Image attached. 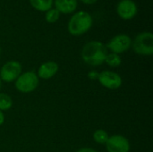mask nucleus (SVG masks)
<instances>
[{
	"label": "nucleus",
	"mask_w": 153,
	"mask_h": 152,
	"mask_svg": "<svg viewBox=\"0 0 153 152\" xmlns=\"http://www.w3.org/2000/svg\"><path fill=\"white\" fill-rule=\"evenodd\" d=\"M53 4L60 14H71L76 11L78 0H53Z\"/></svg>",
	"instance_id": "nucleus-11"
},
{
	"label": "nucleus",
	"mask_w": 153,
	"mask_h": 152,
	"mask_svg": "<svg viewBox=\"0 0 153 152\" xmlns=\"http://www.w3.org/2000/svg\"><path fill=\"white\" fill-rule=\"evenodd\" d=\"M117 15L125 21L134 19L138 13V6L134 0H120L116 8Z\"/></svg>",
	"instance_id": "nucleus-8"
},
{
	"label": "nucleus",
	"mask_w": 153,
	"mask_h": 152,
	"mask_svg": "<svg viewBox=\"0 0 153 152\" xmlns=\"http://www.w3.org/2000/svg\"><path fill=\"white\" fill-rule=\"evenodd\" d=\"M22 65L20 62L11 60L6 62L0 69V79L4 82H13L22 73Z\"/></svg>",
	"instance_id": "nucleus-6"
},
{
	"label": "nucleus",
	"mask_w": 153,
	"mask_h": 152,
	"mask_svg": "<svg viewBox=\"0 0 153 152\" xmlns=\"http://www.w3.org/2000/svg\"><path fill=\"white\" fill-rule=\"evenodd\" d=\"M98 75H99V73H97V72L92 71V72L89 73L88 77H89L90 79H91V80H96V79H98Z\"/></svg>",
	"instance_id": "nucleus-17"
},
{
	"label": "nucleus",
	"mask_w": 153,
	"mask_h": 152,
	"mask_svg": "<svg viewBox=\"0 0 153 152\" xmlns=\"http://www.w3.org/2000/svg\"><path fill=\"white\" fill-rule=\"evenodd\" d=\"M39 83V77L34 72H25L21 73V75L15 81V89L22 93H30L34 91Z\"/></svg>",
	"instance_id": "nucleus-4"
},
{
	"label": "nucleus",
	"mask_w": 153,
	"mask_h": 152,
	"mask_svg": "<svg viewBox=\"0 0 153 152\" xmlns=\"http://www.w3.org/2000/svg\"><path fill=\"white\" fill-rule=\"evenodd\" d=\"M1 85H2V81H1V79H0V88H1Z\"/></svg>",
	"instance_id": "nucleus-21"
},
{
	"label": "nucleus",
	"mask_w": 153,
	"mask_h": 152,
	"mask_svg": "<svg viewBox=\"0 0 153 152\" xmlns=\"http://www.w3.org/2000/svg\"><path fill=\"white\" fill-rule=\"evenodd\" d=\"M108 50L104 43L99 40L87 42L81 52V56L85 64L91 66L101 65L106 59Z\"/></svg>",
	"instance_id": "nucleus-1"
},
{
	"label": "nucleus",
	"mask_w": 153,
	"mask_h": 152,
	"mask_svg": "<svg viewBox=\"0 0 153 152\" xmlns=\"http://www.w3.org/2000/svg\"><path fill=\"white\" fill-rule=\"evenodd\" d=\"M32 8L39 12H47L53 7V0H29Z\"/></svg>",
	"instance_id": "nucleus-12"
},
{
	"label": "nucleus",
	"mask_w": 153,
	"mask_h": 152,
	"mask_svg": "<svg viewBox=\"0 0 153 152\" xmlns=\"http://www.w3.org/2000/svg\"><path fill=\"white\" fill-rule=\"evenodd\" d=\"M99 82L106 89L114 90L119 89L123 84L122 77L113 71H102L98 75Z\"/></svg>",
	"instance_id": "nucleus-7"
},
{
	"label": "nucleus",
	"mask_w": 153,
	"mask_h": 152,
	"mask_svg": "<svg viewBox=\"0 0 153 152\" xmlns=\"http://www.w3.org/2000/svg\"><path fill=\"white\" fill-rule=\"evenodd\" d=\"M79 1H81V2H82V4H84L91 5V4H93L97 3L99 0H79Z\"/></svg>",
	"instance_id": "nucleus-19"
},
{
	"label": "nucleus",
	"mask_w": 153,
	"mask_h": 152,
	"mask_svg": "<svg viewBox=\"0 0 153 152\" xmlns=\"http://www.w3.org/2000/svg\"><path fill=\"white\" fill-rule=\"evenodd\" d=\"M105 145L108 152H129L131 149L128 139L121 134L109 136Z\"/></svg>",
	"instance_id": "nucleus-9"
},
{
	"label": "nucleus",
	"mask_w": 153,
	"mask_h": 152,
	"mask_svg": "<svg viewBox=\"0 0 153 152\" xmlns=\"http://www.w3.org/2000/svg\"><path fill=\"white\" fill-rule=\"evenodd\" d=\"M4 123V113L0 110V126Z\"/></svg>",
	"instance_id": "nucleus-20"
},
{
	"label": "nucleus",
	"mask_w": 153,
	"mask_h": 152,
	"mask_svg": "<svg viewBox=\"0 0 153 152\" xmlns=\"http://www.w3.org/2000/svg\"><path fill=\"white\" fill-rule=\"evenodd\" d=\"M92 138H93V140H94V142L96 143L103 145V144L107 143V142H108V140L109 138V135H108V133L105 130L98 129V130H96L93 133Z\"/></svg>",
	"instance_id": "nucleus-14"
},
{
	"label": "nucleus",
	"mask_w": 153,
	"mask_h": 152,
	"mask_svg": "<svg viewBox=\"0 0 153 152\" xmlns=\"http://www.w3.org/2000/svg\"><path fill=\"white\" fill-rule=\"evenodd\" d=\"M76 152H98L96 150L91 149V148H82L80 150H78Z\"/></svg>",
	"instance_id": "nucleus-18"
},
{
	"label": "nucleus",
	"mask_w": 153,
	"mask_h": 152,
	"mask_svg": "<svg viewBox=\"0 0 153 152\" xmlns=\"http://www.w3.org/2000/svg\"><path fill=\"white\" fill-rule=\"evenodd\" d=\"M108 66L116 68V67H119L122 64V58L119 55L115 54V53H108L106 56L105 62Z\"/></svg>",
	"instance_id": "nucleus-13"
},
{
	"label": "nucleus",
	"mask_w": 153,
	"mask_h": 152,
	"mask_svg": "<svg viewBox=\"0 0 153 152\" xmlns=\"http://www.w3.org/2000/svg\"><path fill=\"white\" fill-rule=\"evenodd\" d=\"M60 15V13L55 7H52L45 13V20L48 23H55L59 20Z\"/></svg>",
	"instance_id": "nucleus-16"
},
{
	"label": "nucleus",
	"mask_w": 153,
	"mask_h": 152,
	"mask_svg": "<svg viewBox=\"0 0 153 152\" xmlns=\"http://www.w3.org/2000/svg\"><path fill=\"white\" fill-rule=\"evenodd\" d=\"M13 107V99L6 93H0V110L2 112L9 110Z\"/></svg>",
	"instance_id": "nucleus-15"
},
{
	"label": "nucleus",
	"mask_w": 153,
	"mask_h": 152,
	"mask_svg": "<svg viewBox=\"0 0 153 152\" xmlns=\"http://www.w3.org/2000/svg\"><path fill=\"white\" fill-rule=\"evenodd\" d=\"M108 50L111 53L120 55L128 51L132 47V39L129 35L121 33L114 36L106 45Z\"/></svg>",
	"instance_id": "nucleus-5"
},
{
	"label": "nucleus",
	"mask_w": 153,
	"mask_h": 152,
	"mask_svg": "<svg viewBox=\"0 0 153 152\" xmlns=\"http://www.w3.org/2000/svg\"><path fill=\"white\" fill-rule=\"evenodd\" d=\"M59 70L58 64L55 61H47L42 63L39 69L37 75L39 78L43 80H48L54 77Z\"/></svg>",
	"instance_id": "nucleus-10"
},
{
	"label": "nucleus",
	"mask_w": 153,
	"mask_h": 152,
	"mask_svg": "<svg viewBox=\"0 0 153 152\" xmlns=\"http://www.w3.org/2000/svg\"><path fill=\"white\" fill-rule=\"evenodd\" d=\"M132 47L137 55L152 56L153 54V34L151 31L140 32L132 40Z\"/></svg>",
	"instance_id": "nucleus-3"
},
{
	"label": "nucleus",
	"mask_w": 153,
	"mask_h": 152,
	"mask_svg": "<svg viewBox=\"0 0 153 152\" xmlns=\"http://www.w3.org/2000/svg\"><path fill=\"white\" fill-rule=\"evenodd\" d=\"M93 25V18L91 13L81 10L74 12L67 23L68 32L73 36H81L88 32Z\"/></svg>",
	"instance_id": "nucleus-2"
},
{
	"label": "nucleus",
	"mask_w": 153,
	"mask_h": 152,
	"mask_svg": "<svg viewBox=\"0 0 153 152\" xmlns=\"http://www.w3.org/2000/svg\"><path fill=\"white\" fill-rule=\"evenodd\" d=\"M0 55H1V47H0Z\"/></svg>",
	"instance_id": "nucleus-22"
}]
</instances>
